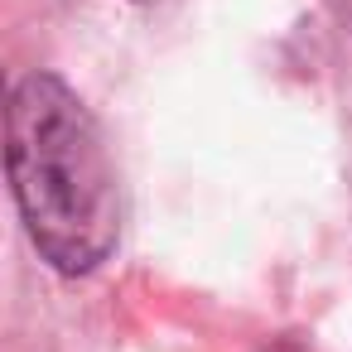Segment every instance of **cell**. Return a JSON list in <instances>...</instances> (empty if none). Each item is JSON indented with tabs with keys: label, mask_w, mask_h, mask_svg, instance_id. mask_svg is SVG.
I'll use <instances>...</instances> for the list:
<instances>
[{
	"label": "cell",
	"mask_w": 352,
	"mask_h": 352,
	"mask_svg": "<svg viewBox=\"0 0 352 352\" xmlns=\"http://www.w3.org/2000/svg\"><path fill=\"white\" fill-rule=\"evenodd\" d=\"M10 193L39 256L63 275H92L121 236V188L97 116L54 78L30 73L6 107Z\"/></svg>",
	"instance_id": "6da1fadb"
},
{
	"label": "cell",
	"mask_w": 352,
	"mask_h": 352,
	"mask_svg": "<svg viewBox=\"0 0 352 352\" xmlns=\"http://www.w3.org/2000/svg\"><path fill=\"white\" fill-rule=\"evenodd\" d=\"M135 6H145V0H135Z\"/></svg>",
	"instance_id": "7a4b0ae2"
}]
</instances>
